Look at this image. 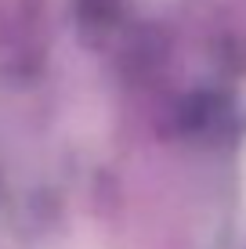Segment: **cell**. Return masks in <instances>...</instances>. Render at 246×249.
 Wrapping results in <instances>:
<instances>
[{"mask_svg": "<svg viewBox=\"0 0 246 249\" xmlns=\"http://www.w3.org/2000/svg\"><path fill=\"white\" fill-rule=\"evenodd\" d=\"M243 188H246V162H243Z\"/></svg>", "mask_w": 246, "mask_h": 249, "instance_id": "1", "label": "cell"}]
</instances>
